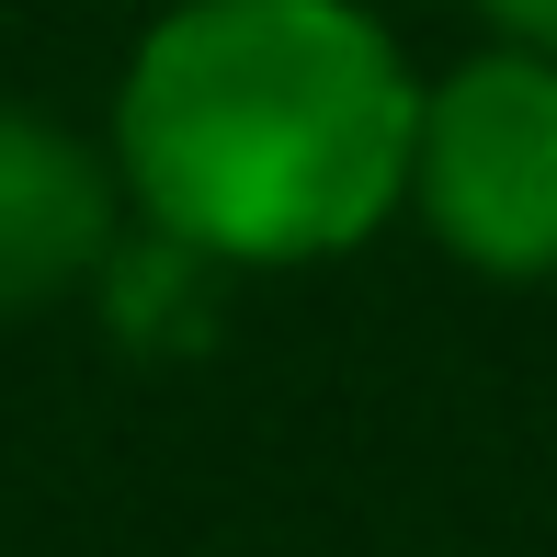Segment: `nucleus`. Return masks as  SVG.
Returning a JSON list of instances; mask_svg holds the SVG:
<instances>
[{
	"label": "nucleus",
	"instance_id": "nucleus-1",
	"mask_svg": "<svg viewBox=\"0 0 557 557\" xmlns=\"http://www.w3.org/2000/svg\"><path fill=\"white\" fill-rule=\"evenodd\" d=\"M421 81L364 0H183L114 81V183L227 273L331 262L410 206Z\"/></svg>",
	"mask_w": 557,
	"mask_h": 557
},
{
	"label": "nucleus",
	"instance_id": "nucleus-2",
	"mask_svg": "<svg viewBox=\"0 0 557 557\" xmlns=\"http://www.w3.org/2000/svg\"><path fill=\"white\" fill-rule=\"evenodd\" d=\"M410 206L467 273H500V285L557 273V58L546 46H490V58L421 81Z\"/></svg>",
	"mask_w": 557,
	"mask_h": 557
},
{
	"label": "nucleus",
	"instance_id": "nucleus-3",
	"mask_svg": "<svg viewBox=\"0 0 557 557\" xmlns=\"http://www.w3.org/2000/svg\"><path fill=\"white\" fill-rule=\"evenodd\" d=\"M114 148L69 137L58 114L0 103V319H35L114 262Z\"/></svg>",
	"mask_w": 557,
	"mask_h": 557
},
{
	"label": "nucleus",
	"instance_id": "nucleus-4",
	"mask_svg": "<svg viewBox=\"0 0 557 557\" xmlns=\"http://www.w3.org/2000/svg\"><path fill=\"white\" fill-rule=\"evenodd\" d=\"M478 12L500 23V46H546L557 58V0H478Z\"/></svg>",
	"mask_w": 557,
	"mask_h": 557
}]
</instances>
